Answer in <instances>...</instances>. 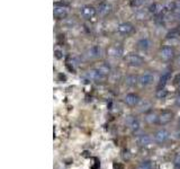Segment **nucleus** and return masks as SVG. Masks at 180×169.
Listing matches in <instances>:
<instances>
[{"label":"nucleus","mask_w":180,"mask_h":169,"mask_svg":"<svg viewBox=\"0 0 180 169\" xmlns=\"http://www.w3.org/2000/svg\"><path fill=\"white\" fill-rule=\"evenodd\" d=\"M124 61L129 67H141L144 63L143 58L136 53H129L124 58Z\"/></svg>","instance_id":"nucleus-1"},{"label":"nucleus","mask_w":180,"mask_h":169,"mask_svg":"<svg viewBox=\"0 0 180 169\" xmlns=\"http://www.w3.org/2000/svg\"><path fill=\"white\" fill-rule=\"evenodd\" d=\"M159 55H160V58L162 60H164V61H170L171 59H173V56H175V49L171 48V46H163L161 48L160 52H159Z\"/></svg>","instance_id":"nucleus-2"},{"label":"nucleus","mask_w":180,"mask_h":169,"mask_svg":"<svg viewBox=\"0 0 180 169\" xmlns=\"http://www.w3.org/2000/svg\"><path fill=\"white\" fill-rule=\"evenodd\" d=\"M100 53H101V50H100L99 46L98 45H94V46L89 48L86 51V58L88 60H96L100 56Z\"/></svg>","instance_id":"nucleus-3"},{"label":"nucleus","mask_w":180,"mask_h":169,"mask_svg":"<svg viewBox=\"0 0 180 169\" xmlns=\"http://www.w3.org/2000/svg\"><path fill=\"white\" fill-rule=\"evenodd\" d=\"M117 32L121 35H129L134 32V26L131 24V23H122L119 24L117 27Z\"/></svg>","instance_id":"nucleus-4"},{"label":"nucleus","mask_w":180,"mask_h":169,"mask_svg":"<svg viewBox=\"0 0 180 169\" xmlns=\"http://www.w3.org/2000/svg\"><path fill=\"white\" fill-rule=\"evenodd\" d=\"M123 52H124V50H123V46L121 44H114L108 49L107 53L111 58H121L123 55Z\"/></svg>","instance_id":"nucleus-5"},{"label":"nucleus","mask_w":180,"mask_h":169,"mask_svg":"<svg viewBox=\"0 0 180 169\" xmlns=\"http://www.w3.org/2000/svg\"><path fill=\"white\" fill-rule=\"evenodd\" d=\"M154 80V76L151 74V72H144L139 77V84L143 87H146L149 84H151Z\"/></svg>","instance_id":"nucleus-6"},{"label":"nucleus","mask_w":180,"mask_h":169,"mask_svg":"<svg viewBox=\"0 0 180 169\" xmlns=\"http://www.w3.org/2000/svg\"><path fill=\"white\" fill-rule=\"evenodd\" d=\"M80 11H81V15L87 19L94 18V17L98 14V13H97V9H96L95 7H92V6H85V7L81 8Z\"/></svg>","instance_id":"nucleus-7"},{"label":"nucleus","mask_w":180,"mask_h":169,"mask_svg":"<svg viewBox=\"0 0 180 169\" xmlns=\"http://www.w3.org/2000/svg\"><path fill=\"white\" fill-rule=\"evenodd\" d=\"M53 15H54L55 18L63 19L69 15V11H68V9L65 7H63V6H55L54 9H53Z\"/></svg>","instance_id":"nucleus-8"},{"label":"nucleus","mask_w":180,"mask_h":169,"mask_svg":"<svg viewBox=\"0 0 180 169\" xmlns=\"http://www.w3.org/2000/svg\"><path fill=\"white\" fill-rule=\"evenodd\" d=\"M172 117H173V114L171 113V112H169V110L162 112L161 114L159 115V121H158V123L160 125H165V124H168L169 122H171Z\"/></svg>","instance_id":"nucleus-9"},{"label":"nucleus","mask_w":180,"mask_h":169,"mask_svg":"<svg viewBox=\"0 0 180 169\" xmlns=\"http://www.w3.org/2000/svg\"><path fill=\"white\" fill-rule=\"evenodd\" d=\"M126 124L129 126V129L132 130L133 132H136V131H139L141 128V123L140 121L137 120V118L133 117V116H129V117L126 118Z\"/></svg>","instance_id":"nucleus-10"},{"label":"nucleus","mask_w":180,"mask_h":169,"mask_svg":"<svg viewBox=\"0 0 180 169\" xmlns=\"http://www.w3.org/2000/svg\"><path fill=\"white\" fill-rule=\"evenodd\" d=\"M154 139L158 143H163V142H165L167 140L169 139V132L164 129L159 130L158 132L154 134Z\"/></svg>","instance_id":"nucleus-11"},{"label":"nucleus","mask_w":180,"mask_h":169,"mask_svg":"<svg viewBox=\"0 0 180 169\" xmlns=\"http://www.w3.org/2000/svg\"><path fill=\"white\" fill-rule=\"evenodd\" d=\"M87 77L90 79V80H94V81H101L104 80L106 77H104L103 74H100L98 70L96 69H91L88 71V74H87Z\"/></svg>","instance_id":"nucleus-12"},{"label":"nucleus","mask_w":180,"mask_h":169,"mask_svg":"<svg viewBox=\"0 0 180 169\" xmlns=\"http://www.w3.org/2000/svg\"><path fill=\"white\" fill-rule=\"evenodd\" d=\"M136 142L141 147H147V146L151 144L152 139H151V136L149 134H141V135H139L136 138Z\"/></svg>","instance_id":"nucleus-13"},{"label":"nucleus","mask_w":180,"mask_h":169,"mask_svg":"<svg viewBox=\"0 0 180 169\" xmlns=\"http://www.w3.org/2000/svg\"><path fill=\"white\" fill-rule=\"evenodd\" d=\"M136 46L139 50L141 51H147L149 49L151 48V41L147 38V37H143V38H141V40L137 41V43H136Z\"/></svg>","instance_id":"nucleus-14"},{"label":"nucleus","mask_w":180,"mask_h":169,"mask_svg":"<svg viewBox=\"0 0 180 169\" xmlns=\"http://www.w3.org/2000/svg\"><path fill=\"white\" fill-rule=\"evenodd\" d=\"M111 11V6L108 2H101L97 8V13L100 16H107Z\"/></svg>","instance_id":"nucleus-15"},{"label":"nucleus","mask_w":180,"mask_h":169,"mask_svg":"<svg viewBox=\"0 0 180 169\" xmlns=\"http://www.w3.org/2000/svg\"><path fill=\"white\" fill-rule=\"evenodd\" d=\"M125 103L129 105V106H136L137 104L140 103V98L139 96L135 95V94H127L125 96Z\"/></svg>","instance_id":"nucleus-16"},{"label":"nucleus","mask_w":180,"mask_h":169,"mask_svg":"<svg viewBox=\"0 0 180 169\" xmlns=\"http://www.w3.org/2000/svg\"><path fill=\"white\" fill-rule=\"evenodd\" d=\"M96 69L98 70L104 77L109 76L110 72H111V68H110V66L107 64V63H100V64H98V66L96 67Z\"/></svg>","instance_id":"nucleus-17"},{"label":"nucleus","mask_w":180,"mask_h":169,"mask_svg":"<svg viewBox=\"0 0 180 169\" xmlns=\"http://www.w3.org/2000/svg\"><path fill=\"white\" fill-rule=\"evenodd\" d=\"M169 79H170V71H164V72L161 74L160 80H159V89L164 88V86L167 84V82L169 81Z\"/></svg>","instance_id":"nucleus-18"},{"label":"nucleus","mask_w":180,"mask_h":169,"mask_svg":"<svg viewBox=\"0 0 180 169\" xmlns=\"http://www.w3.org/2000/svg\"><path fill=\"white\" fill-rule=\"evenodd\" d=\"M162 10H163V6H161L160 4L158 2H154V4H152L149 7V11H150L151 14H154V15H160L162 14Z\"/></svg>","instance_id":"nucleus-19"},{"label":"nucleus","mask_w":180,"mask_h":169,"mask_svg":"<svg viewBox=\"0 0 180 169\" xmlns=\"http://www.w3.org/2000/svg\"><path fill=\"white\" fill-rule=\"evenodd\" d=\"M125 84L129 87H134L136 84H139V77L135 74H129L125 79Z\"/></svg>","instance_id":"nucleus-20"},{"label":"nucleus","mask_w":180,"mask_h":169,"mask_svg":"<svg viewBox=\"0 0 180 169\" xmlns=\"http://www.w3.org/2000/svg\"><path fill=\"white\" fill-rule=\"evenodd\" d=\"M167 96H168V92L165 88H160L157 92V98H159V99H164Z\"/></svg>","instance_id":"nucleus-21"},{"label":"nucleus","mask_w":180,"mask_h":169,"mask_svg":"<svg viewBox=\"0 0 180 169\" xmlns=\"http://www.w3.org/2000/svg\"><path fill=\"white\" fill-rule=\"evenodd\" d=\"M146 121L149 122V123H157V122L159 121V116L155 113H151V114L146 115Z\"/></svg>","instance_id":"nucleus-22"},{"label":"nucleus","mask_w":180,"mask_h":169,"mask_svg":"<svg viewBox=\"0 0 180 169\" xmlns=\"http://www.w3.org/2000/svg\"><path fill=\"white\" fill-rule=\"evenodd\" d=\"M137 169H153V165L150 161H143L137 167Z\"/></svg>","instance_id":"nucleus-23"},{"label":"nucleus","mask_w":180,"mask_h":169,"mask_svg":"<svg viewBox=\"0 0 180 169\" xmlns=\"http://www.w3.org/2000/svg\"><path fill=\"white\" fill-rule=\"evenodd\" d=\"M150 107H151V105L149 102H144V103L140 106V112H146Z\"/></svg>","instance_id":"nucleus-24"},{"label":"nucleus","mask_w":180,"mask_h":169,"mask_svg":"<svg viewBox=\"0 0 180 169\" xmlns=\"http://www.w3.org/2000/svg\"><path fill=\"white\" fill-rule=\"evenodd\" d=\"M145 2V0H133L132 1V6L133 7H140Z\"/></svg>","instance_id":"nucleus-25"},{"label":"nucleus","mask_w":180,"mask_h":169,"mask_svg":"<svg viewBox=\"0 0 180 169\" xmlns=\"http://www.w3.org/2000/svg\"><path fill=\"white\" fill-rule=\"evenodd\" d=\"M173 162H175V166H176V167L180 168V153H178L176 157H175V160H173Z\"/></svg>","instance_id":"nucleus-26"},{"label":"nucleus","mask_w":180,"mask_h":169,"mask_svg":"<svg viewBox=\"0 0 180 169\" xmlns=\"http://www.w3.org/2000/svg\"><path fill=\"white\" fill-rule=\"evenodd\" d=\"M54 54H55V58H56V59H61V58H62V52L60 51V50H55Z\"/></svg>","instance_id":"nucleus-27"},{"label":"nucleus","mask_w":180,"mask_h":169,"mask_svg":"<svg viewBox=\"0 0 180 169\" xmlns=\"http://www.w3.org/2000/svg\"><path fill=\"white\" fill-rule=\"evenodd\" d=\"M176 11H180V0L176 2Z\"/></svg>","instance_id":"nucleus-28"},{"label":"nucleus","mask_w":180,"mask_h":169,"mask_svg":"<svg viewBox=\"0 0 180 169\" xmlns=\"http://www.w3.org/2000/svg\"><path fill=\"white\" fill-rule=\"evenodd\" d=\"M176 18L178 22H180V11H176Z\"/></svg>","instance_id":"nucleus-29"},{"label":"nucleus","mask_w":180,"mask_h":169,"mask_svg":"<svg viewBox=\"0 0 180 169\" xmlns=\"http://www.w3.org/2000/svg\"><path fill=\"white\" fill-rule=\"evenodd\" d=\"M176 63L178 64V66H180V54L177 56V59H176Z\"/></svg>","instance_id":"nucleus-30"},{"label":"nucleus","mask_w":180,"mask_h":169,"mask_svg":"<svg viewBox=\"0 0 180 169\" xmlns=\"http://www.w3.org/2000/svg\"><path fill=\"white\" fill-rule=\"evenodd\" d=\"M177 105H178V106H180V96L178 97V98H177Z\"/></svg>","instance_id":"nucleus-31"},{"label":"nucleus","mask_w":180,"mask_h":169,"mask_svg":"<svg viewBox=\"0 0 180 169\" xmlns=\"http://www.w3.org/2000/svg\"><path fill=\"white\" fill-rule=\"evenodd\" d=\"M178 88L180 89V79H179V80H178Z\"/></svg>","instance_id":"nucleus-32"},{"label":"nucleus","mask_w":180,"mask_h":169,"mask_svg":"<svg viewBox=\"0 0 180 169\" xmlns=\"http://www.w3.org/2000/svg\"><path fill=\"white\" fill-rule=\"evenodd\" d=\"M179 126H180V120H179Z\"/></svg>","instance_id":"nucleus-33"}]
</instances>
